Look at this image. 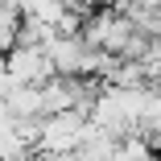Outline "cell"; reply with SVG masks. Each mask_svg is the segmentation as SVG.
<instances>
[{"label":"cell","mask_w":161,"mask_h":161,"mask_svg":"<svg viewBox=\"0 0 161 161\" xmlns=\"http://www.w3.org/2000/svg\"><path fill=\"white\" fill-rule=\"evenodd\" d=\"M4 70L13 75V83L21 87V83H46V79H54V62H50V54H46V46H13V50H4Z\"/></svg>","instance_id":"1"},{"label":"cell","mask_w":161,"mask_h":161,"mask_svg":"<svg viewBox=\"0 0 161 161\" xmlns=\"http://www.w3.org/2000/svg\"><path fill=\"white\" fill-rule=\"evenodd\" d=\"M46 54H50V62H54V75L75 79V75H83L87 42H83V33H58V37L46 46Z\"/></svg>","instance_id":"2"},{"label":"cell","mask_w":161,"mask_h":161,"mask_svg":"<svg viewBox=\"0 0 161 161\" xmlns=\"http://www.w3.org/2000/svg\"><path fill=\"white\" fill-rule=\"evenodd\" d=\"M4 103H8V112H13L17 120H25V116H46V95H42L37 83H21V87H13Z\"/></svg>","instance_id":"3"},{"label":"cell","mask_w":161,"mask_h":161,"mask_svg":"<svg viewBox=\"0 0 161 161\" xmlns=\"http://www.w3.org/2000/svg\"><path fill=\"white\" fill-rule=\"evenodd\" d=\"M66 8H70L66 0H25V4H21V17H37L46 25H58V17L66 13Z\"/></svg>","instance_id":"4"},{"label":"cell","mask_w":161,"mask_h":161,"mask_svg":"<svg viewBox=\"0 0 161 161\" xmlns=\"http://www.w3.org/2000/svg\"><path fill=\"white\" fill-rule=\"evenodd\" d=\"M141 66H145L149 83H161V37H149V46L141 54Z\"/></svg>","instance_id":"5"},{"label":"cell","mask_w":161,"mask_h":161,"mask_svg":"<svg viewBox=\"0 0 161 161\" xmlns=\"http://www.w3.org/2000/svg\"><path fill=\"white\" fill-rule=\"evenodd\" d=\"M66 4H70V8H79V13H87V8L99 4V0H66Z\"/></svg>","instance_id":"6"}]
</instances>
